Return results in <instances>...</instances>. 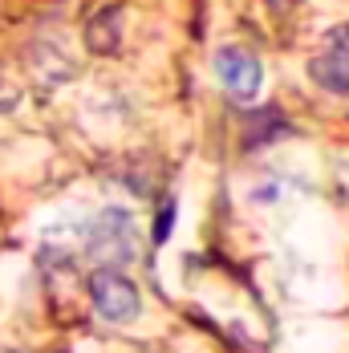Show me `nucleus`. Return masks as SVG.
Listing matches in <instances>:
<instances>
[{"mask_svg":"<svg viewBox=\"0 0 349 353\" xmlns=\"http://www.w3.org/2000/svg\"><path fill=\"white\" fill-rule=\"evenodd\" d=\"M268 4H272V8H280V12H288V8H292L297 0H268Z\"/></svg>","mask_w":349,"mask_h":353,"instance_id":"obj_9","label":"nucleus"},{"mask_svg":"<svg viewBox=\"0 0 349 353\" xmlns=\"http://www.w3.org/2000/svg\"><path fill=\"white\" fill-rule=\"evenodd\" d=\"M118 41H122V4H106L86 25V45H90V53L106 57V53L118 49Z\"/></svg>","mask_w":349,"mask_h":353,"instance_id":"obj_5","label":"nucleus"},{"mask_svg":"<svg viewBox=\"0 0 349 353\" xmlns=\"http://www.w3.org/2000/svg\"><path fill=\"white\" fill-rule=\"evenodd\" d=\"M240 130H244V146L248 150H256V146H264V142H272V139H284L292 126L284 122V114L280 110H256V114H248L244 122H240Z\"/></svg>","mask_w":349,"mask_h":353,"instance_id":"obj_6","label":"nucleus"},{"mask_svg":"<svg viewBox=\"0 0 349 353\" xmlns=\"http://www.w3.org/2000/svg\"><path fill=\"white\" fill-rule=\"evenodd\" d=\"M17 98H21V94H17V85H8V81H0V114H4V110H12V106H17Z\"/></svg>","mask_w":349,"mask_h":353,"instance_id":"obj_8","label":"nucleus"},{"mask_svg":"<svg viewBox=\"0 0 349 353\" xmlns=\"http://www.w3.org/2000/svg\"><path fill=\"white\" fill-rule=\"evenodd\" d=\"M309 77L321 90L349 98V25H341V29H333L325 37V49L309 61Z\"/></svg>","mask_w":349,"mask_h":353,"instance_id":"obj_3","label":"nucleus"},{"mask_svg":"<svg viewBox=\"0 0 349 353\" xmlns=\"http://www.w3.org/2000/svg\"><path fill=\"white\" fill-rule=\"evenodd\" d=\"M90 252H98V256H106V260H114V268L126 264V260L134 256V219L122 212V208L102 212V219H98L94 232H90Z\"/></svg>","mask_w":349,"mask_h":353,"instance_id":"obj_4","label":"nucleus"},{"mask_svg":"<svg viewBox=\"0 0 349 353\" xmlns=\"http://www.w3.org/2000/svg\"><path fill=\"white\" fill-rule=\"evenodd\" d=\"M215 73H219L232 102H252L260 94V85H264V70H260L256 53H248L240 45H223L215 53Z\"/></svg>","mask_w":349,"mask_h":353,"instance_id":"obj_2","label":"nucleus"},{"mask_svg":"<svg viewBox=\"0 0 349 353\" xmlns=\"http://www.w3.org/2000/svg\"><path fill=\"white\" fill-rule=\"evenodd\" d=\"M174 215H179L174 199H163V208L154 215V244H167V236H171V228H174Z\"/></svg>","mask_w":349,"mask_h":353,"instance_id":"obj_7","label":"nucleus"},{"mask_svg":"<svg viewBox=\"0 0 349 353\" xmlns=\"http://www.w3.org/2000/svg\"><path fill=\"white\" fill-rule=\"evenodd\" d=\"M90 301H94V309H98L106 321H134L139 309H142L139 288L126 281L118 268H110V264H102V268L90 276Z\"/></svg>","mask_w":349,"mask_h":353,"instance_id":"obj_1","label":"nucleus"}]
</instances>
